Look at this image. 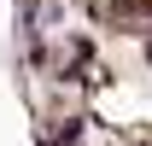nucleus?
<instances>
[{"label":"nucleus","instance_id":"1","mask_svg":"<svg viewBox=\"0 0 152 146\" xmlns=\"http://www.w3.org/2000/svg\"><path fill=\"white\" fill-rule=\"evenodd\" d=\"M152 0H111V18H146Z\"/></svg>","mask_w":152,"mask_h":146}]
</instances>
